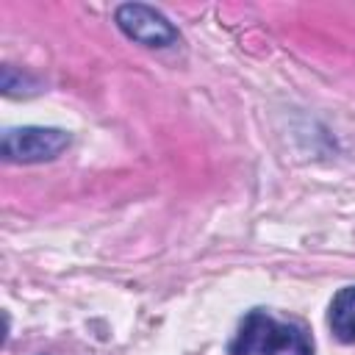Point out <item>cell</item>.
Listing matches in <instances>:
<instances>
[{"label":"cell","mask_w":355,"mask_h":355,"mask_svg":"<svg viewBox=\"0 0 355 355\" xmlns=\"http://www.w3.org/2000/svg\"><path fill=\"white\" fill-rule=\"evenodd\" d=\"M230 355H313V344L302 327L252 311L244 316L230 344Z\"/></svg>","instance_id":"1"},{"label":"cell","mask_w":355,"mask_h":355,"mask_svg":"<svg viewBox=\"0 0 355 355\" xmlns=\"http://www.w3.org/2000/svg\"><path fill=\"white\" fill-rule=\"evenodd\" d=\"M330 327L336 338L355 344V286L341 288L330 302Z\"/></svg>","instance_id":"4"},{"label":"cell","mask_w":355,"mask_h":355,"mask_svg":"<svg viewBox=\"0 0 355 355\" xmlns=\"http://www.w3.org/2000/svg\"><path fill=\"white\" fill-rule=\"evenodd\" d=\"M116 25L128 39H133L144 47H172L178 42V31L172 28V22L161 11H155L153 6H144V3L119 6Z\"/></svg>","instance_id":"3"},{"label":"cell","mask_w":355,"mask_h":355,"mask_svg":"<svg viewBox=\"0 0 355 355\" xmlns=\"http://www.w3.org/2000/svg\"><path fill=\"white\" fill-rule=\"evenodd\" d=\"M69 133L61 128H11L3 133V158L19 164H39L67 150Z\"/></svg>","instance_id":"2"}]
</instances>
